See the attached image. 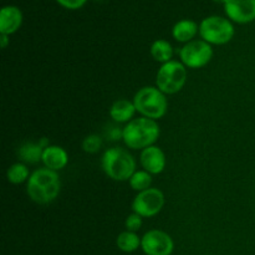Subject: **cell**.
<instances>
[{"mask_svg": "<svg viewBox=\"0 0 255 255\" xmlns=\"http://www.w3.org/2000/svg\"><path fill=\"white\" fill-rule=\"evenodd\" d=\"M62 6L69 7V9H77V7L82 6L86 0H57Z\"/></svg>", "mask_w": 255, "mask_h": 255, "instance_id": "cell-23", "label": "cell"}, {"mask_svg": "<svg viewBox=\"0 0 255 255\" xmlns=\"http://www.w3.org/2000/svg\"><path fill=\"white\" fill-rule=\"evenodd\" d=\"M41 161L46 166V168L51 171L64 168L67 164V153L64 148L59 146H49L42 152Z\"/></svg>", "mask_w": 255, "mask_h": 255, "instance_id": "cell-13", "label": "cell"}, {"mask_svg": "<svg viewBox=\"0 0 255 255\" xmlns=\"http://www.w3.org/2000/svg\"><path fill=\"white\" fill-rule=\"evenodd\" d=\"M136 111L151 120L161 119L167 112V99L156 87H143L133 99Z\"/></svg>", "mask_w": 255, "mask_h": 255, "instance_id": "cell-4", "label": "cell"}, {"mask_svg": "<svg viewBox=\"0 0 255 255\" xmlns=\"http://www.w3.org/2000/svg\"><path fill=\"white\" fill-rule=\"evenodd\" d=\"M60 192V179L55 171L40 168L30 176L27 181V194L39 204H47L54 201Z\"/></svg>", "mask_w": 255, "mask_h": 255, "instance_id": "cell-1", "label": "cell"}, {"mask_svg": "<svg viewBox=\"0 0 255 255\" xmlns=\"http://www.w3.org/2000/svg\"><path fill=\"white\" fill-rule=\"evenodd\" d=\"M22 15L16 6H5L0 11V32L12 34L21 25Z\"/></svg>", "mask_w": 255, "mask_h": 255, "instance_id": "cell-12", "label": "cell"}, {"mask_svg": "<svg viewBox=\"0 0 255 255\" xmlns=\"http://www.w3.org/2000/svg\"><path fill=\"white\" fill-rule=\"evenodd\" d=\"M7 42H9V41H7V35L6 34L0 35V45H1L2 49H5V47H6Z\"/></svg>", "mask_w": 255, "mask_h": 255, "instance_id": "cell-25", "label": "cell"}, {"mask_svg": "<svg viewBox=\"0 0 255 255\" xmlns=\"http://www.w3.org/2000/svg\"><path fill=\"white\" fill-rule=\"evenodd\" d=\"M100 147H101V138L99 136H96V134L87 136L84 139V142H82V148L87 153H95V152L99 151Z\"/></svg>", "mask_w": 255, "mask_h": 255, "instance_id": "cell-21", "label": "cell"}, {"mask_svg": "<svg viewBox=\"0 0 255 255\" xmlns=\"http://www.w3.org/2000/svg\"><path fill=\"white\" fill-rule=\"evenodd\" d=\"M139 244H141V241L133 232H124L117 237V247L125 253H132L137 251Z\"/></svg>", "mask_w": 255, "mask_h": 255, "instance_id": "cell-18", "label": "cell"}, {"mask_svg": "<svg viewBox=\"0 0 255 255\" xmlns=\"http://www.w3.org/2000/svg\"><path fill=\"white\" fill-rule=\"evenodd\" d=\"M216 1H223L224 2V1H226V0H216Z\"/></svg>", "mask_w": 255, "mask_h": 255, "instance_id": "cell-26", "label": "cell"}, {"mask_svg": "<svg viewBox=\"0 0 255 255\" xmlns=\"http://www.w3.org/2000/svg\"><path fill=\"white\" fill-rule=\"evenodd\" d=\"M121 136H124V132L119 131L117 128H114L111 132H110V137H111L112 139H119Z\"/></svg>", "mask_w": 255, "mask_h": 255, "instance_id": "cell-24", "label": "cell"}, {"mask_svg": "<svg viewBox=\"0 0 255 255\" xmlns=\"http://www.w3.org/2000/svg\"><path fill=\"white\" fill-rule=\"evenodd\" d=\"M29 178V169L25 164L16 163L11 166L7 171V179L14 184H20Z\"/></svg>", "mask_w": 255, "mask_h": 255, "instance_id": "cell-19", "label": "cell"}, {"mask_svg": "<svg viewBox=\"0 0 255 255\" xmlns=\"http://www.w3.org/2000/svg\"><path fill=\"white\" fill-rule=\"evenodd\" d=\"M227 15L237 22H249L255 19V0H226Z\"/></svg>", "mask_w": 255, "mask_h": 255, "instance_id": "cell-10", "label": "cell"}, {"mask_svg": "<svg viewBox=\"0 0 255 255\" xmlns=\"http://www.w3.org/2000/svg\"><path fill=\"white\" fill-rule=\"evenodd\" d=\"M141 164L148 173H161L166 166L164 153L159 147L149 146L144 148L141 153Z\"/></svg>", "mask_w": 255, "mask_h": 255, "instance_id": "cell-11", "label": "cell"}, {"mask_svg": "<svg viewBox=\"0 0 255 255\" xmlns=\"http://www.w3.org/2000/svg\"><path fill=\"white\" fill-rule=\"evenodd\" d=\"M151 54L156 61L166 64V62L171 61L173 50H172L171 44L168 41H166V40H157L152 45Z\"/></svg>", "mask_w": 255, "mask_h": 255, "instance_id": "cell-17", "label": "cell"}, {"mask_svg": "<svg viewBox=\"0 0 255 255\" xmlns=\"http://www.w3.org/2000/svg\"><path fill=\"white\" fill-rule=\"evenodd\" d=\"M164 204V196L159 189L148 188L139 192L132 203L134 213L141 217H153L162 209Z\"/></svg>", "mask_w": 255, "mask_h": 255, "instance_id": "cell-8", "label": "cell"}, {"mask_svg": "<svg viewBox=\"0 0 255 255\" xmlns=\"http://www.w3.org/2000/svg\"><path fill=\"white\" fill-rule=\"evenodd\" d=\"M141 247L147 255H171L174 244L168 234L154 229L144 234L141 239Z\"/></svg>", "mask_w": 255, "mask_h": 255, "instance_id": "cell-9", "label": "cell"}, {"mask_svg": "<svg viewBox=\"0 0 255 255\" xmlns=\"http://www.w3.org/2000/svg\"><path fill=\"white\" fill-rule=\"evenodd\" d=\"M102 167L110 178L115 181H127L134 173L136 162L133 157L121 147L107 149L102 156Z\"/></svg>", "mask_w": 255, "mask_h": 255, "instance_id": "cell-3", "label": "cell"}, {"mask_svg": "<svg viewBox=\"0 0 255 255\" xmlns=\"http://www.w3.org/2000/svg\"><path fill=\"white\" fill-rule=\"evenodd\" d=\"M179 56L186 66L191 67V69H198V67L206 66L211 61L212 56H213V50H212L209 42L194 40L182 47L179 51Z\"/></svg>", "mask_w": 255, "mask_h": 255, "instance_id": "cell-7", "label": "cell"}, {"mask_svg": "<svg viewBox=\"0 0 255 255\" xmlns=\"http://www.w3.org/2000/svg\"><path fill=\"white\" fill-rule=\"evenodd\" d=\"M142 226V218L138 214H131V216L127 217L126 219V228L128 229V232H136L141 228Z\"/></svg>", "mask_w": 255, "mask_h": 255, "instance_id": "cell-22", "label": "cell"}, {"mask_svg": "<svg viewBox=\"0 0 255 255\" xmlns=\"http://www.w3.org/2000/svg\"><path fill=\"white\" fill-rule=\"evenodd\" d=\"M42 152H44V148L40 146V143L26 142L20 147L19 157L20 159L27 163H37L42 158Z\"/></svg>", "mask_w": 255, "mask_h": 255, "instance_id": "cell-16", "label": "cell"}, {"mask_svg": "<svg viewBox=\"0 0 255 255\" xmlns=\"http://www.w3.org/2000/svg\"><path fill=\"white\" fill-rule=\"evenodd\" d=\"M187 71L178 61H168L162 65L157 74V89L163 94H176L186 84Z\"/></svg>", "mask_w": 255, "mask_h": 255, "instance_id": "cell-5", "label": "cell"}, {"mask_svg": "<svg viewBox=\"0 0 255 255\" xmlns=\"http://www.w3.org/2000/svg\"><path fill=\"white\" fill-rule=\"evenodd\" d=\"M136 107L127 100H119L110 109V115L116 122H126L134 115Z\"/></svg>", "mask_w": 255, "mask_h": 255, "instance_id": "cell-14", "label": "cell"}, {"mask_svg": "<svg viewBox=\"0 0 255 255\" xmlns=\"http://www.w3.org/2000/svg\"><path fill=\"white\" fill-rule=\"evenodd\" d=\"M159 136V127L153 120L142 117L132 120L124 128V138L126 146L132 149L147 148L157 141Z\"/></svg>", "mask_w": 255, "mask_h": 255, "instance_id": "cell-2", "label": "cell"}, {"mask_svg": "<svg viewBox=\"0 0 255 255\" xmlns=\"http://www.w3.org/2000/svg\"><path fill=\"white\" fill-rule=\"evenodd\" d=\"M201 36L209 44L222 45L231 41L234 35V27L229 20L221 16H209L199 26Z\"/></svg>", "mask_w": 255, "mask_h": 255, "instance_id": "cell-6", "label": "cell"}, {"mask_svg": "<svg viewBox=\"0 0 255 255\" xmlns=\"http://www.w3.org/2000/svg\"><path fill=\"white\" fill-rule=\"evenodd\" d=\"M197 24L192 20H181L177 22L173 27V36L174 39L181 42L189 41L193 39L194 35L197 34Z\"/></svg>", "mask_w": 255, "mask_h": 255, "instance_id": "cell-15", "label": "cell"}, {"mask_svg": "<svg viewBox=\"0 0 255 255\" xmlns=\"http://www.w3.org/2000/svg\"><path fill=\"white\" fill-rule=\"evenodd\" d=\"M151 183L152 178L151 176H149L148 172H134L133 176L129 178V184H131V187L134 191H146V189H148V187L151 186Z\"/></svg>", "mask_w": 255, "mask_h": 255, "instance_id": "cell-20", "label": "cell"}]
</instances>
